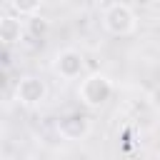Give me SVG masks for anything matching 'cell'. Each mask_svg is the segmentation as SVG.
I'll return each mask as SVG.
<instances>
[{
	"instance_id": "1",
	"label": "cell",
	"mask_w": 160,
	"mask_h": 160,
	"mask_svg": "<svg viewBox=\"0 0 160 160\" xmlns=\"http://www.w3.org/2000/svg\"><path fill=\"white\" fill-rule=\"evenodd\" d=\"M112 95V82L108 75L102 72H92L88 78L80 80V88H78V98L80 102L88 108V110H100Z\"/></svg>"
},
{
	"instance_id": "2",
	"label": "cell",
	"mask_w": 160,
	"mask_h": 160,
	"mask_svg": "<svg viewBox=\"0 0 160 160\" xmlns=\"http://www.w3.org/2000/svg\"><path fill=\"white\" fill-rule=\"evenodd\" d=\"M102 25L110 35H118V38H125V35H132L135 28H138V18L132 12L130 5L125 2H112L108 5V10L102 12Z\"/></svg>"
},
{
	"instance_id": "3",
	"label": "cell",
	"mask_w": 160,
	"mask_h": 160,
	"mask_svg": "<svg viewBox=\"0 0 160 160\" xmlns=\"http://www.w3.org/2000/svg\"><path fill=\"white\" fill-rule=\"evenodd\" d=\"M48 98V82L38 75H22L15 82V100L25 108H38Z\"/></svg>"
},
{
	"instance_id": "4",
	"label": "cell",
	"mask_w": 160,
	"mask_h": 160,
	"mask_svg": "<svg viewBox=\"0 0 160 160\" xmlns=\"http://www.w3.org/2000/svg\"><path fill=\"white\" fill-rule=\"evenodd\" d=\"M52 70L62 80H75L85 72V55L75 48H62L52 58Z\"/></svg>"
},
{
	"instance_id": "5",
	"label": "cell",
	"mask_w": 160,
	"mask_h": 160,
	"mask_svg": "<svg viewBox=\"0 0 160 160\" xmlns=\"http://www.w3.org/2000/svg\"><path fill=\"white\" fill-rule=\"evenodd\" d=\"M55 130H58V135L62 140H70V142L82 140V138L90 135V118L80 115V112H70V115H65V118L58 120Z\"/></svg>"
},
{
	"instance_id": "6",
	"label": "cell",
	"mask_w": 160,
	"mask_h": 160,
	"mask_svg": "<svg viewBox=\"0 0 160 160\" xmlns=\"http://www.w3.org/2000/svg\"><path fill=\"white\" fill-rule=\"evenodd\" d=\"M22 35H25V28H22V22H20L15 15H5V18L0 20V40H2L5 48L18 45V42L22 40Z\"/></svg>"
},
{
	"instance_id": "7",
	"label": "cell",
	"mask_w": 160,
	"mask_h": 160,
	"mask_svg": "<svg viewBox=\"0 0 160 160\" xmlns=\"http://www.w3.org/2000/svg\"><path fill=\"white\" fill-rule=\"evenodd\" d=\"M10 8L20 15V18H32L40 12L42 0H10Z\"/></svg>"
},
{
	"instance_id": "8",
	"label": "cell",
	"mask_w": 160,
	"mask_h": 160,
	"mask_svg": "<svg viewBox=\"0 0 160 160\" xmlns=\"http://www.w3.org/2000/svg\"><path fill=\"white\" fill-rule=\"evenodd\" d=\"M45 30H48V20H42V18H38V15H32V32H35V35H38V32L42 35Z\"/></svg>"
},
{
	"instance_id": "9",
	"label": "cell",
	"mask_w": 160,
	"mask_h": 160,
	"mask_svg": "<svg viewBox=\"0 0 160 160\" xmlns=\"http://www.w3.org/2000/svg\"><path fill=\"white\" fill-rule=\"evenodd\" d=\"M150 102H152V108H155V110H160V85L150 92Z\"/></svg>"
}]
</instances>
